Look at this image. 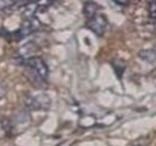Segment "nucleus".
Here are the masks:
<instances>
[{"instance_id":"5","label":"nucleus","mask_w":156,"mask_h":146,"mask_svg":"<svg viewBox=\"0 0 156 146\" xmlns=\"http://www.w3.org/2000/svg\"><path fill=\"white\" fill-rule=\"evenodd\" d=\"M138 57L144 59L145 62L150 63V64H155L156 63V53L153 48L150 50H142L138 52Z\"/></svg>"},{"instance_id":"4","label":"nucleus","mask_w":156,"mask_h":146,"mask_svg":"<svg viewBox=\"0 0 156 146\" xmlns=\"http://www.w3.org/2000/svg\"><path fill=\"white\" fill-rule=\"evenodd\" d=\"M98 10H100V6H98L96 2L94 1H87L84 4V16L87 17V20H91L93 17H95L98 15Z\"/></svg>"},{"instance_id":"3","label":"nucleus","mask_w":156,"mask_h":146,"mask_svg":"<svg viewBox=\"0 0 156 146\" xmlns=\"http://www.w3.org/2000/svg\"><path fill=\"white\" fill-rule=\"evenodd\" d=\"M107 24H108V21L106 18V16L105 15H101V13H98L91 20H88V22H87V28L90 29L96 35L101 36V35L105 34V32L107 29Z\"/></svg>"},{"instance_id":"10","label":"nucleus","mask_w":156,"mask_h":146,"mask_svg":"<svg viewBox=\"0 0 156 146\" xmlns=\"http://www.w3.org/2000/svg\"><path fill=\"white\" fill-rule=\"evenodd\" d=\"M114 2H115V4H118V5H127L130 1H120V0H115Z\"/></svg>"},{"instance_id":"6","label":"nucleus","mask_w":156,"mask_h":146,"mask_svg":"<svg viewBox=\"0 0 156 146\" xmlns=\"http://www.w3.org/2000/svg\"><path fill=\"white\" fill-rule=\"evenodd\" d=\"M25 120H30V116H29V114L25 109H20V111H17L16 115L13 116V121L16 123H23Z\"/></svg>"},{"instance_id":"2","label":"nucleus","mask_w":156,"mask_h":146,"mask_svg":"<svg viewBox=\"0 0 156 146\" xmlns=\"http://www.w3.org/2000/svg\"><path fill=\"white\" fill-rule=\"evenodd\" d=\"M24 104L28 109L34 111H46L51 106V98L46 93L27 94L24 97Z\"/></svg>"},{"instance_id":"7","label":"nucleus","mask_w":156,"mask_h":146,"mask_svg":"<svg viewBox=\"0 0 156 146\" xmlns=\"http://www.w3.org/2000/svg\"><path fill=\"white\" fill-rule=\"evenodd\" d=\"M112 64H113V66H114V70H115L117 75L119 77H121L122 71H124V69H125V63L122 62V61H114Z\"/></svg>"},{"instance_id":"11","label":"nucleus","mask_w":156,"mask_h":146,"mask_svg":"<svg viewBox=\"0 0 156 146\" xmlns=\"http://www.w3.org/2000/svg\"><path fill=\"white\" fill-rule=\"evenodd\" d=\"M153 50H154V51H155V53H156V43H155V46H154V47H153Z\"/></svg>"},{"instance_id":"8","label":"nucleus","mask_w":156,"mask_h":146,"mask_svg":"<svg viewBox=\"0 0 156 146\" xmlns=\"http://www.w3.org/2000/svg\"><path fill=\"white\" fill-rule=\"evenodd\" d=\"M148 12H149V17L156 20V1H148Z\"/></svg>"},{"instance_id":"1","label":"nucleus","mask_w":156,"mask_h":146,"mask_svg":"<svg viewBox=\"0 0 156 146\" xmlns=\"http://www.w3.org/2000/svg\"><path fill=\"white\" fill-rule=\"evenodd\" d=\"M24 75L36 87H43L48 79V66L41 57H30L24 61Z\"/></svg>"},{"instance_id":"9","label":"nucleus","mask_w":156,"mask_h":146,"mask_svg":"<svg viewBox=\"0 0 156 146\" xmlns=\"http://www.w3.org/2000/svg\"><path fill=\"white\" fill-rule=\"evenodd\" d=\"M6 89H7L6 84H4L2 81H0V99H1V98H4V97L6 95V92H7Z\"/></svg>"}]
</instances>
